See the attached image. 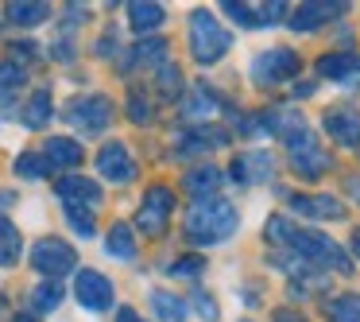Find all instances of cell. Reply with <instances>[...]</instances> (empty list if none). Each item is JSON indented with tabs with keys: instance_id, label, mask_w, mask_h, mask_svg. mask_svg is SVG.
Instances as JSON below:
<instances>
[{
	"instance_id": "cell-20",
	"label": "cell",
	"mask_w": 360,
	"mask_h": 322,
	"mask_svg": "<svg viewBox=\"0 0 360 322\" xmlns=\"http://www.w3.org/2000/svg\"><path fill=\"white\" fill-rule=\"evenodd\" d=\"M167 20V8L163 4H143V0H136V4H128V24H132V32L136 35H148V32H155L159 24Z\"/></svg>"
},
{
	"instance_id": "cell-36",
	"label": "cell",
	"mask_w": 360,
	"mask_h": 322,
	"mask_svg": "<svg viewBox=\"0 0 360 322\" xmlns=\"http://www.w3.org/2000/svg\"><path fill=\"white\" fill-rule=\"evenodd\" d=\"M128 117H132L136 125H151V101L140 94V89L128 94Z\"/></svg>"
},
{
	"instance_id": "cell-19",
	"label": "cell",
	"mask_w": 360,
	"mask_h": 322,
	"mask_svg": "<svg viewBox=\"0 0 360 322\" xmlns=\"http://www.w3.org/2000/svg\"><path fill=\"white\" fill-rule=\"evenodd\" d=\"M43 159H47V167H55V171H74V167L82 163V144L70 140V136H51V140L43 144Z\"/></svg>"
},
{
	"instance_id": "cell-17",
	"label": "cell",
	"mask_w": 360,
	"mask_h": 322,
	"mask_svg": "<svg viewBox=\"0 0 360 322\" xmlns=\"http://www.w3.org/2000/svg\"><path fill=\"white\" fill-rule=\"evenodd\" d=\"M275 171V159L267 156V151H248V156H236L233 167H229V175H233L236 182H267Z\"/></svg>"
},
{
	"instance_id": "cell-18",
	"label": "cell",
	"mask_w": 360,
	"mask_h": 322,
	"mask_svg": "<svg viewBox=\"0 0 360 322\" xmlns=\"http://www.w3.org/2000/svg\"><path fill=\"white\" fill-rule=\"evenodd\" d=\"M318 74L329 82H352L360 78V55L356 51H333V55L318 58Z\"/></svg>"
},
{
	"instance_id": "cell-14",
	"label": "cell",
	"mask_w": 360,
	"mask_h": 322,
	"mask_svg": "<svg viewBox=\"0 0 360 322\" xmlns=\"http://www.w3.org/2000/svg\"><path fill=\"white\" fill-rule=\"evenodd\" d=\"M345 12V4H326V0H310V4H298V12H290L287 24L295 27V32H314V27L329 24V20H337Z\"/></svg>"
},
{
	"instance_id": "cell-31",
	"label": "cell",
	"mask_w": 360,
	"mask_h": 322,
	"mask_svg": "<svg viewBox=\"0 0 360 322\" xmlns=\"http://www.w3.org/2000/svg\"><path fill=\"white\" fill-rule=\"evenodd\" d=\"M51 167L43 156H35V151H24V156H16V175L20 179H43Z\"/></svg>"
},
{
	"instance_id": "cell-15",
	"label": "cell",
	"mask_w": 360,
	"mask_h": 322,
	"mask_svg": "<svg viewBox=\"0 0 360 322\" xmlns=\"http://www.w3.org/2000/svg\"><path fill=\"white\" fill-rule=\"evenodd\" d=\"M179 113H182L186 120H210V117H217V113H221V97L213 94L205 82H198V86L186 89V97H182Z\"/></svg>"
},
{
	"instance_id": "cell-40",
	"label": "cell",
	"mask_w": 360,
	"mask_h": 322,
	"mask_svg": "<svg viewBox=\"0 0 360 322\" xmlns=\"http://www.w3.org/2000/svg\"><path fill=\"white\" fill-rule=\"evenodd\" d=\"M271 322H306V318L298 311H290V306H279V311L271 314Z\"/></svg>"
},
{
	"instance_id": "cell-16",
	"label": "cell",
	"mask_w": 360,
	"mask_h": 322,
	"mask_svg": "<svg viewBox=\"0 0 360 322\" xmlns=\"http://www.w3.org/2000/svg\"><path fill=\"white\" fill-rule=\"evenodd\" d=\"M217 187H221V171L213 163H194L186 175H182V190H186L194 202H202V198H217Z\"/></svg>"
},
{
	"instance_id": "cell-27",
	"label": "cell",
	"mask_w": 360,
	"mask_h": 322,
	"mask_svg": "<svg viewBox=\"0 0 360 322\" xmlns=\"http://www.w3.org/2000/svg\"><path fill=\"white\" fill-rule=\"evenodd\" d=\"M24 252V241H20V229L12 225L8 218H0V268H12Z\"/></svg>"
},
{
	"instance_id": "cell-28",
	"label": "cell",
	"mask_w": 360,
	"mask_h": 322,
	"mask_svg": "<svg viewBox=\"0 0 360 322\" xmlns=\"http://www.w3.org/2000/svg\"><path fill=\"white\" fill-rule=\"evenodd\" d=\"M326 318L329 322H360V295H352V291L333 295L326 303Z\"/></svg>"
},
{
	"instance_id": "cell-9",
	"label": "cell",
	"mask_w": 360,
	"mask_h": 322,
	"mask_svg": "<svg viewBox=\"0 0 360 322\" xmlns=\"http://www.w3.org/2000/svg\"><path fill=\"white\" fill-rule=\"evenodd\" d=\"M321 128L341 148H360V109L356 105H333V109H326Z\"/></svg>"
},
{
	"instance_id": "cell-10",
	"label": "cell",
	"mask_w": 360,
	"mask_h": 322,
	"mask_svg": "<svg viewBox=\"0 0 360 322\" xmlns=\"http://www.w3.org/2000/svg\"><path fill=\"white\" fill-rule=\"evenodd\" d=\"M74 295L86 311H109L112 306V280L101 275L97 268H82L78 280H74Z\"/></svg>"
},
{
	"instance_id": "cell-39",
	"label": "cell",
	"mask_w": 360,
	"mask_h": 322,
	"mask_svg": "<svg viewBox=\"0 0 360 322\" xmlns=\"http://www.w3.org/2000/svg\"><path fill=\"white\" fill-rule=\"evenodd\" d=\"M12 58L32 63V58H39V47H35V43H27V39H20V43H12ZM24 63H20V66H24Z\"/></svg>"
},
{
	"instance_id": "cell-37",
	"label": "cell",
	"mask_w": 360,
	"mask_h": 322,
	"mask_svg": "<svg viewBox=\"0 0 360 322\" xmlns=\"http://www.w3.org/2000/svg\"><path fill=\"white\" fill-rule=\"evenodd\" d=\"M287 8H290V4H283V0H271V4H259L256 20H259V24H283V20H287Z\"/></svg>"
},
{
	"instance_id": "cell-43",
	"label": "cell",
	"mask_w": 360,
	"mask_h": 322,
	"mask_svg": "<svg viewBox=\"0 0 360 322\" xmlns=\"http://www.w3.org/2000/svg\"><path fill=\"white\" fill-rule=\"evenodd\" d=\"M352 256L360 260V229H356V233H352Z\"/></svg>"
},
{
	"instance_id": "cell-21",
	"label": "cell",
	"mask_w": 360,
	"mask_h": 322,
	"mask_svg": "<svg viewBox=\"0 0 360 322\" xmlns=\"http://www.w3.org/2000/svg\"><path fill=\"white\" fill-rule=\"evenodd\" d=\"M163 58H167V39H140L132 47V55L124 58V74L132 70V66H163Z\"/></svg>"
},
{
	"instance_id": "cell-1",
	"label": "cell",
	"mask_w": 360,
	"mask_h": 322,
	"mask_svg": "<svg viewBox=\"0 0 360 322\" xmlns=\"http://www.w3.org/2000/svg\"><path fill=\"white\" fill-rule=\"evenodd\" d=\"M264 237H271L275 244H290V249L298 252V260H306V264H321V268H333V272L349 275L352 272V260L341 252V244L329 241L326 233H318V229H298L290 225L287 218H267V229Z\"/></svg>"
},
{
	"instance_id": "cell-41",
	"label": "cell",
	"mask_w": 360,
	"mask_h": 322,
	"mask_svg": "<svg viewBox=\"0 0 360 322\" xmlns=\"http://www.w3.org/2000/svg\"><path fill=\"white\" fill-rule=\"evenodd\" d=\"M117 322H143V318L132 311V306H120V311H117Z\"/></svg>"
},
{
	"instance_id": "cell-6",
	"label": "cell",
	"mask_w": 360,
	"mask_h": 322,
	"mask_svg": "<svg viewBox=\"0 0 360 322\" xmlns=\"http://www.w3.org/2000/svg\"><path fill=\"white\" fill-rule=\"evenodd\" d=\"M298 70H302V58L290 47H271L252 58V82L256 86H279V82L295 78Z\"/></svg>"
},
{
	"instance_id": "cell-32",
	"label": "cell",
	"mask_w": 360,
	"mask_h": 322,
	"mask_svg": "<svg viewBox=\"0 0 360 322\" xmlns=\"http://www.w3.org/2000/svg\"><path fill=\"white\" fill-rule=\"evenodd\" d=\"M63 210H66V221L74 225V233L94 237V210H86V206H63Z\"/></svg>"
},
{
	"instance_id": "cell-13",
	"label": "cell",
	"mask_w": 360,
	"mask_h": 322,
	"mask_svg": "<svg viewBox=\"0 0 360 322\" xmlns=\"http://www.w3.org/2000/svg\"><path fill=\"white\" fill-rule=\"evenodd\" d=\"M287 206L295 213H302V218H333V221L345 218V202L333 194H302V198L287 194Z\"/></svg>"
},
{
	"instance_id": "cell-24",
	"label": "cell",
	"mask_w": 360,
	"mask_h": 322,
	"mask_svg": "<svg viewBox=\"0 0 360 322\" xmlns=\"http://www.w3.org/2000/svg\"><path fill=\"white\" fill-rule=\"evenodd\" d=\"M151 311L159 322H186V303H182L174 291H151Z\"/></svg>"
},
{
	"instance_id": "cell-26",
	"label": "cell",
	"mask_w": 360,
	"mask_h": 322,
	"mask_svg": "<svg viewBox=\"0 0 360 322\" xmlns=\"http://www.w3.org/2000/svg\"><path fill=\"white\" fill-rule=\"evenodd\" d=\"M105 249H109V256H117V260H136V237H132V225L117 221V225L109 229V237H105Z\"/></svg>"
},
{
	"instance_id": "cell-42",
	"label": "cell",
	"mask_w": 360,
	"mask_h": 322,
	"mask_svg": "<svg viewBox=\"0 0 360 322\" xmlns=\"http://www.w3.org/2000/svg\"><path fill=\"white\" fill-rule=\"evenodd\" d=\"M12 206V190H0V210H8Z\"/></svg>"
},
{
	"instance_id": "cell-34",
	"label": "cell",
	"mask_w": 360,
	"mask_h": 322,
	"mask_svg": "<svg viewBox=\"0 0 360 322\" xmlns=\"http://www.w3.org/2000/svg\"><path fill=\"white\" fill-rule=\"evenodd\" d=\"M221 8H225V16L233 20V24H240V27H259V20H256V12H252V4H236V0H225Z\"/></svg>"
},
{
	"instance_id": "cell-11",
	"label": "cell",
	"mask_w": 360,
	"mask_h": 322,
	"mask_svg": "<svg viewBox=\"0 0 360 322\" xmlns=\"http://www.w3.org/2000/svg\"><path fill=\"white\" fill-rule=\"evenodd\" d=\"M97 171L109 182H132L136 179V163H132V156H128V148L120 140H109L97 151Z\"/></svg>"
},
{
	"instance_id": "cell-4",
	"label": "cell",
	"mask_w": 360,
	"mask_h": 322,
	"mask_svg": "<svg viewBox=\"0 0 360 322\" xmlns=\"http://www.w3.org/2000/svg\"><path fill=\"white\" fill-rule=\"evenodd\" d=\"M283 140H287V151H290V171H295L298 179L314 182V179H321V175L329 171V156L318 148V136H314L306 125L290 128Z\"/></svg>"
},
{
	"instance_id": "cell-23",
	"label": "cell",
	"mask_w": 360,
	"mask_h": 322,
	"mask_svg": "<svg viewBox=\"0 0 360 322\" xmlns=\"http://www.w3.org/2000/svg\"><path fill=\"white\" fill-rule=\"evenodd\" d=\"M8 20L20 27H35L43 20H51V4H43V0H16V4H8Z\"/></svg>"
},
{
	"instance_id": "cell-30",
	"label": "cell",
	"mask_w": 360,
	"mask_h": 322,
	"mask_svg": "<svg viewBox=\"0 0 360 322\" xmlns=\"http://www.w3.org/2000/svg\"><path fill=\"white\" fill-rule=\"evenodd\" d=\"M58 303H63V283L47 280V283H35L32 287V306L35 311H55Z\"/></svg>"
},
{
	"instance_id": "cell-44",
	"label": "cell",
	"mask_w": 360,
	"mask_h": 322,
	"mask_svg": "<svg viewBox=\"0 0 360 322\" xmlns=\"http://www.w3.org/2000/svg\"><path fill=\"white\" fill-rule=\"evenodd\" d=\"M12 322H39V318H32V314H16Z\"/></svg>"
},
{
	"instance_id": "cell-25",
	"label": "cell",
	"mask_w": 360,
	"mask_h": 322,
	"mask_svg": "<svg viewBox=\"0 0 360 322\" xmlns=\"http://www.w3.org/2000/svg\"><path fill=\"white\" fill-rule=\"evenodd\" d=\"M27 82V70L20 63H12V58H4L0 63V105H12L20 94V86Z\"/></svg>"
},
{
	"instance_id": "cell-5",
	"label": "cell",
	"mask_w": 360,
	"mask_h": 322,
	"mask_svg": "<svg viewBox=\"0 0 360 322\" xmlns=\"http://www.w3.org/2000/svg\"><path fill=\"white\" fill-rule=\"evenodd\" d=\"M66 125L82 136H101L112 125V101L105 94H89V97H74L63 109Z\"/></svg>"
},
{
	"instance_id": "cell-12",
	"label": "cell",
	"mask_w": 360,
	"mask_h": 322,
	"mask_svg": "<svg viewBox=\"0 0 360 322\" xmlns=\"http://www.w3.org/2000/svg\"><path fill=\"white\" fill-rule=\"evenodd\" d=\"M55 194L63 198V206H86V210H97V206H101V187H97L94 179H82V175L58 179Z\"/></svg>"
},
{
	"instance_id": "cell-29",
	"label": "cell",
	"mask_w": 360,
	"mask_h": 322,
	"mask_svg": "<svg viewBox=\"0 0 360 322\" xmlns=\"http://www.w3.org/2000/svg\"><path fill=\"white\" fill-rule=\"evenodd\" d=\"M20 120H24L27 128H43L51 120V94L47 89H35L32 101L24 105V113H20Z\"/></svg>"
},
{
	"instance_id": "cell-22",
	"label": "cell",
	"mask_w": 360,
	"mask_h": 322,
	"mask_svg": "<svg viewBox=\"0 0 360 322\" xmlns=\"http://www.w3.org/2000/svg\"><path fill=\"white\" fill-rule=\"evenodd\" d=\"M229 144V132H221V128H190V132H182L179 148L182 151H213V148H225Z\"/></svg>"
},
{
	"instance_id": "cell-3",
	"label": "cell",
	"mask_w": 360,
	"mask_h": 322,
	"mask_svg": "<svg viewBox=\"0 0 360 322\" xmlns=\"http://www.w3.org/2000/svg\"><path fill=\"white\" fill-rule=\"evenodd\" d=\"M229 47H233V35L217 24L213 12L198 8L194 16H190V55H194V63L213 66L217 58H225Z\"/></svg>"
},
{
	"instance_id": "cell-8",
	"label": "cell",
	"mask_w": 360,
	"mask_h": 322,
	"mask_svg": "<svg viewBox=\"0 0 360 322\" xmlns=\"http://www.w3.org/2000/svg\"><path fill=\"white\" fill-rule=\"evenodd\" d=\"M171 210H174V194L167 187H151L140 202V213H136V229L143 237H159L171 221Z\"/></svg>"
},
{
	"instance_id": "cell-33",
	"label": "cell",
	"mask_w": 360,
	"mask_h": 322,
	"mask_svg": "<svg viewBox=\"0 0 360 322\" xmlns=\"http://www.w3.org/2000/svg\"><path fill=\"white\" fill-rule=\"evenodd\" d=\"M179 89H182V74H179V66L163 63V66H159V94L174 101V97H179Z\"/></svg>"
},
{
	"instance_id": "cell-7",
	"label": "cell",
	"mask_w": 360,
	"mask_h": 322,
	"mask_svg": "<svg viewBox=\"0 0 360 322\" xmlns=\"http://www.w3.org/2000/svg\"><path fill=\"white\" fill-rule=\"evenodd\" d=\"M74 260H78V252H74L70 244L63 241V237H39V241L32 244V264H35V272L51 275V280H58V275L70 272Z\"/></svg>"
},
{
	"instance_id": "cell-38",
	"label": "cell",
	"mask_w": 360,
	"mask_h": 322,
	"mask_svg": "<svg viewBox=\"0 0 360 322\" xmlns=\"http://www.w3.org/2000/svg\"><path fill=\"white\" fill-rule=\"evenodd\" d=\"M202 268H205V256H186V260H174L167 272H171V275H198Z\"/></svg>"
},
{
	"instance_id": "cell-35",
	"label": "cell",
	"mask_w": 360,
	"mask_h": 322,
	"mask_svg": "<svg viewBox=\"0 0 360 322\" xmlns=\"http://www.w3.org/2000/svg\"><path fill=\"white\" fill-rule=\"evenodd\" d=\"M190 303H194V311L202 314V322H217L221 318V311H217V299L213 295H205L202 287H194V295H190Z\"/></svg>"
},
{
	"instance_id": "cell-2",
	"label": "cell",
	"mask_w": 360,
	"mask_h": 322,
	"mask_svg": "<svg viewBox=\"0 0 360 322\" xmlns=\"http://www.w3.org/2000/svg\"><path fill=\"white\" fill-rule=\"evenodd\" d=\"M240 229V213L229 198H202L186 213V237L194 244H221Z\"/></svg>"
}]
</instances>
